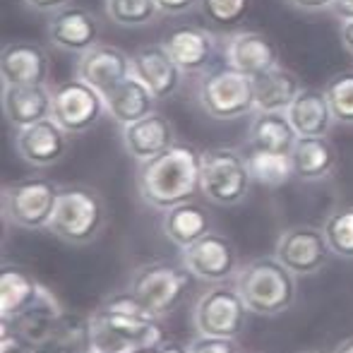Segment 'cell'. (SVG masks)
Wrapping results in <instances>:
<instances>
[{
	"instance_id": "cell-10",
	"label": "cell",
	"mask_w": 353,
	"mask_h": 353,
	"mask_svg": "<svg viewBox=\"0 0 353 353\" xmlns=\"http://www.w3.org/2000/svg\"><path fill=\"white\" fill-rule=\"evenodd\" d=\"M106 103L103 94L97 92L92 84L72 77L61 82L53 89V113L51 118L68 132V135H82L92 130L101 121Z\"/></svg>"
},
{
	"instance_id": "cell-25",
	"label": "cell",
	"mask_w": 353,
	"mask_h": 353,
	"mask_svg": "<svg viewBox=\"0 0 353 353\" xmlns=\"http://www.w3.org/2000/svg\"><path fill=\"white\" fill-rule=\"evenodd\" d=\"M288 157H291L293 178L303 183L325 181L339 163L334 144L327 137H298Z\"/></svg>"
},
{
	"instance_id": "cell-27",
	"label": "cell",
	"mask_w": 353,
	"mask_h": 353,
	"mask_svg": "<svg viewBox=\"0 0 353 353\" xmlns=\"http://www.w3.org/2000/svg\"><path fill=\"white\" fill-rule=\"evenodd\" d=\"M255 87V111H281L286 113L293 99L301 94L303 84L296 72L283 65H274L252 77Z\"/></svg>"
},
{
	"instance_id": "cell-44",
	"label": "cell",
	"mask_w": 353,
	"mask_h": 353,
	"mask_svg": "<svg viewBox=\"0 0 353 353\" xmlns=\"http://www.w3.org/2000/svg\"><path fill=\"white\" fill-rule=\"evenodd\" d=\"M298 353H322V351H315V349H305V351H298Z\"/></svg>"
},
{
	"instance_id": "cell-7",
	"label": "cell",
	"mask_w": 353,
	"mask_h": 353,
	"mask_svg": "<svg viewBox=\"0 0 353 353\" xmlns=\"http://www.w3.org/2000/svg\"><path fill=\"white\" fill-rule=\"evenodd\" d=\"M61 188L63 185L43 176H29L8 183L3 188L5 221L22 231H43V228L48 231Z\"/></svg>"
},
{
	"instance_id": "cell-8",
	"label": "cell",
	"mask_w": 353,
	"mask_h": 353,
	"mask_svg": "<svg viewBox=\"0 0 353 353\" xmlns=\"http://www.w3.org/2000/svg\"><path fill=\"white\" fill-rule=\"evenodd\" d=\"M252 185L245 152L236 147H212L202 152V195L219 207H236Z\"/></svg>"
},
{
	"instance_id": "cell-39",
	"label": "cell",
	"mask_w": 353,
	"mask_h": 353,
	"mask_svg": "<svg viewBox=\"0 0 353 353\" xmlns=\"http://www.w3.org/2000/svg\"><path fill=\"white\" fill-rule=\"evenodd\" d=\"M330 10L334 12V17L341 19V22H351L353 19V0H334Z\"/></svg>"
},
{
	"instance_id": "cell-9",
	"label": "cell",
	"mask_w": 353,
	"mask_h": 353,
	"mask_svg": "<svg viewBox=\"0 0 353 353\" xmlns=\"http://www.w3.org/2000/svg\"><path fill=\"white\" fill-rule=\"evenodd\" d=\"M248 305L233 281L212 283L192 307L197 334L238 339L248 325Z\"/></svg>"
},
{
	"instance_id": "cell-23",
	"label": "cell",
	"mask_w": 353,
	"mask_h": 353,
	"mask_svg": "<svg viewBox=\"0 0 353 353\" xmlns=\"http://www.w3.org/2000/svg\"><path fill=\"white\" fill-rule=\"evenodd\" d=\"M159 99L149 92V87L137 79L135 74H130L128 79H123L121 84L103 94V103H106V113L118 123V125H130L142 118H147L149 113H154Z\"/></svg>"
},
{
	"instance_id": "cell-38",
	"label": "cell",
	"mask_w": 353,
	"mask_h": 353,
	"mask_svg": "<svg viewBox=\"0 0 353 353\" xmlns=\"http://www.w3.org/2000/svg\"><path fill=\"white\" fill-rule=\"evenodd\" d=\"M288 3L303 12H322V10H330L334 0H288Z\"/></svg>"
},
{
	"instance_id": "cell-34",
	"label": "cell",
	"mask_w": 353,
	"mask_h": 353,
	"mask_svg": "<svg viewBox=\"0 0 353 353\" xmlns=\"http://www.w3.org/2000/svg\"><path fill=\"white\" fill-rule=\"evenodd\" d=\"M200 8L207 19L214 24H223L231 27L245 19L248 10H250V0H200Z\"/></svg>"
},
{
	"instance_id": "cell-22",
	"label": "cell",
	"mask_w": 353,
	"mask_h": 353,
	"mask_svg": "<svg viewBox=\"0 0 353 353\" xmlns=\"http://www.w3.org/2000/svg\"><path fill=\"white\" fill-rule=\"evenodd\" d=\"M65 307L61 305L56 296L51 293V288L43 286L39 301L32 307L22 312V315L12 317V320H3L5 325L14 327L24 339L29 341V346H39L43 341H48L61 327L63 317H65Z\"/></svg>"
},
{
	"instance_id": "cell-4",
	"label": "cell",
	"mask_w": 353,
	"mask_h": 353,
	"mask_svg": "<svg viewBox=\"0 0 353 353\" xmlns=\"http://www.w3.org/2000/svg\"><path fill=\"white\" fill-rule=\"evenodd\" d=\"M108 223V210L99 190L89 185H63L48 231L68 245L97 241Z\"/></svg>"
},
{
	"instance_id": "cell-40",
	"label": "cell",
	"mask_w": 353,
	"mask_h": 353,
	"mask_svg": "<svg viewBox=\"0 0 353 353\" xmlns=\"http://www.w3.org/2000/svg\"><path fill=\"white\" fill-rule=\"evenodd\" d=\"M341 46L353 56V19L351 22H341Z\"/></svg>"
},
{
	"instance_id": "cell-16",
	"label": "cell",
	"mask_w": 353,
	"mask_h": 353,
	"mask_svg": "<svg viewBox=\"0 0 353 353\" xmlns=\"http://www.w3.org/2000/svg\"><path fill=\"white\" fill-rule=\"evenodd\" d=\"M51 61L39 43L27 39H14L3 46L0 53V77L3 87L12 84H48Z\"/></svg>"
},
{
	"instance_id": "cell-24",
	"label": "cell",
	"mask_w": 353,
	"mask_h": 353,
	"mask_svg": "<svg viewBox=\"0 0 353 353\" xmlns=\"http://www.w3.org/2000/svg\"><path fill=\"white\" fill-rule=\"evenodd\" d=\"M286 116L298 137H327L334 123L325 89L315 87H303L288 106Z\"/></svg>"
},
{
	"instance_id": "cell-15",
	"label": "cell",
	"mask_w": 353,
	"mask_h": 353,
	"mask_svg": "<svg viewBox=\"0 0 353 353\" xmlns=\"http://www.w3.org/2000/svg\"><path fill=\"white\" fill-rule=\"evenodd\" d=\"M132 74V56L111 43H97L77 58L74 77L106 94Z\"/></svg>"
},
{
	"instance_id": "cell-6",
	"label": "cell",
	"mask_w": 353,
	"mask_h": 353,
	"mask_svg": "<svg viewBox=\"0 0 353 353\" xmlns=\"http://www.w3.org/2000/svg\"><path fill=\"white\" fill-rule=\"evenodd\" d=\"M197 101L214 121H238L255 113L252 77L231 65L205 70L197 87Z\"/></svg>"
},
{
	"instance_id": "cell-19",
	"label": "cell",
	"mask_w": 353,
	"mask_h": 353,
	"mask_svg": "<svg viewBox=\"0 0 353 353\" xmlns=\"http://www.w3.org/2000/svg\"><path fill=\"white\" fill-rule=\"evenodd\" d=\"M161 43L183 72H205L216 51L214 34L202 27H176Z\"/></svg>"
},
{
	"instance_id": "cell-30",
	"label": "cell",
	"mask_w": 353,
	"mask_h": 353,
	"mask_svg": "<svg viewBox=\"0 0 353 353\" xmlns=\"http://www.w3.org/2000/svg\"><path fill=\"white\" fill-rule=\"evenodd\" d=\"M248 168H250L252 183L265 188H281L293 178V166L288 154L262 152V149H245Z\"/></svg>"
},
{
	"instance_id": "cell-14",
	"label": "cell",
	"mask_w": 353,
	"mask_h": 353,
	"mask_svg": "<svg viewBox=\"0 0 353 353\" xmlns=\"http://www.w3.org/2000/svg\"><path fill=\"white\" fill-rule=\"evenodd\" d=\"M14 149L24 163L34 168H48L65 159L70 149V135L53 118H46V121L17 130Z\"/></svg>"
},
{
	"instance_id": "cell-29",
	"label": "cell",
	"mask_w": 353,
	"mask_h": 353,
	"mask_svg": "<svg viewBox=\"0 0 353 353\" xmlns=\"http://www.w3.org/2000/svg\"><path fill=\"white\" fill-rule=\"evenodd\" d=\"M298 135L291 121L281 111H255V118L248 130V147L262 152L291 154Z\"/></svg>"
},
{
	"instance_id": "cell-17",
	"label": "cell",
	"mask_w": 353,
	"mask_h": 353,
	"mask_svg": "<svg viewBox=\"0 0 353 353\" xmlns=\"http://www.w3.org/2000/svg\"><path fill=\"white\" fill-rule=\"evenodd\" d=\"M132 74L142 79L149 87V92L161 101L181 89L185 72L168 56L163 43H149V46H142L140 51L132 53Z\"/></svg>"
},
{
	"instance_id": "cell-20",
	"label": "cell",
	"mask_w": 353,
	"mask_h": 353,
	"mask_svg": "<svg viewBox=\"0 0 353 353\" xmlns=\"http://www.w3.org/2000/svg\"><path fill=\"white\" fill-rule=\"evenodd\" d=\"M226 65L250 77L279 65L274 41L260 32H236L226 39Z\"/></svg>"
},
{
	"instance_id": "cell-31",
	"label": "cell",
	"mask_w": 353,
	"mask_h": 353,
	"mask_svg": "<svg viewBox=\"0 0 353 353\" xmlns=\"http://www.w3.org/2000/svg\"><path fill=\"white\" fill-rule=\"evenodd\" d=\"M103 10L113 24L128 29L147 27L161 12L157 0H103Z\"/></svg>"
},
{
	"instance_id": "cell-43",
	"label": "cell",
	"mask_w": 353,
	"mask_h": 353,
	"mask_svg": "<svg viewBox=\"0 0 353 353\" xmlns=\"http://www.w3.org/2000/svg\"><path fill=\"white\" fill-rule=\"evenodd\" d=\"M130 353H163L161 351V346H140V349H135V351H130Z\"/></svg>"
},
{
	"instance_id": "cell-3",
	"label": "cell",
	"mask_w": 353,
	"mask_h": 353,
	"mask_svg": "<svg viewBox=\"0 0 353 353\" xmlns=\"http://www.w3.org/2000/svg\"><path fill=\"white\" fill-rule=\"evenodd\" d=\"M298 276L288 272L276 257H255L238 270V293L248 310L262 317H276L291 310L298 298Z\"/></svg>"
},
{
	"instance_id": "cell-37",
	"label": "cell",
	"mask_w": 353,
	"mask_h": 353,
	"mask_svg": "<svg viewBox=\"0 0 353 353\" xmlns=\"http://www.w3.org/2000/svg\"><path fill=\"white\" fill-rule=\"evenodd\" d=\"M24 5L37 12H56V10L72 5V0H24Z\"/></svg>"
},
{
	"instance_id": "cell-12",
	"label": "cell",
	"mask_w": 353,
	"mask_h": 353,
	"mask_svg": "<svg viewBox=\"0 0 353 353\" xmlns=\"http://www.w3.org/2000/svg\"><path fill=\"white\" fill-rule=\"evenodd\" d=\"M181 262L195 279L207 283L233 281L238 270H241V257H238L236 243L216 231H210L197 243L188 245L183 250Z\"/></svg>"
},
{
	"instance_id": "cell-13",
	"label": "cell",
	"mask_w": 353,
	"mask_h": 353,
	"mask_svg": "<svg viewBox=\"0 0 353 353\" xmlns=\"http://www.w3.org/2000/svg\"><path fill=\"white\" fill-rule=\"evenodd\" d=\"M99 19L92 10L79 8V5H68L56 12H51L48 19V39L56 48L72 56H82L92 46L99 43Z\"/></svg>"
},
{
	"instance_id": "cell-11",
	"label": "cell",
	"mask_w": 353,
	"mask_h": 353,
	"mask_svg": "<svg viewBox=\"0 0 353 353\" xmlns=\"http://www.w3.org/2000/svg\"><path fill=\"white\" fill-rule=\"evenodd\" d=\"M274 257L296 276H312L330 262L332 248L320 226L296 223L281 231Z\"/></svg>"
},
{
	"instance_id": "cell-18",
	"label": "cell",
	"mask_w": 353,
	"mask_h": 353,
	"mask_svg": "<svg viewBox=\"0 0 353 353\" xmlns=\"http://www.w3.org/2000/svg\"><path fill=\"white\" fill-rule=\"evenodd\" d=\"M3 113L14 130L46 121L53 113V89H48V84L3 87Z\"/></svg>"
},
{
	"instance_id": "cell-33",
	"label": "cell",
	"mask_w": 353,
	"mask_h": 353,
	"mask_svg": "<svg viewBox=\"0 0 353 353\" xmlns=\"http://www.w3.org/2000/svg\"><path fill=\"white\" fill-rule=\"evenodd\" d=\"M332 116L341 125H353V70H344L325 84Z\"/></svg>"
},
{
	"instance_id": "cell-42",
	"label": "cell",
	"mask_w": 353,
	"mask_h": 353,
	"mask_svg": "<svg viewBox=\"0 0 353 353\" xmlns=\"http://www.w3.org/2000/svg\"><path fill=\"white\" fill-rule=\"evenodd\" d=\"M334 353H353V336H349V339L341 341V344L334 349Z\"/></svg>"
},
{
	"instance_id": "cell-26",
	"label": "cell",
	"mask_w": 353,
	"mask_h": 353,
	"mask_svg": "<svg viewBox=\"0 0 353 353\" xmlns=\"http://www.w3.org/2000/svg\"><path fill=\"white\" fill-rule=\"evenodd\" d=\"M43 291V283L22 265L5 262L0 270V315L3 320L22 315L27 307L39 301Z\"/></svg>"
},
{
	"instance_id": "cell-36",
	"label": "cell",
	"mask_w": 353,
	"mask_h": 353,
	"mask_svg": "<svg viewBox=\"0 0 353 353\" xmlns=\"http://www.w3.org/2000/svg\"><path fill=\"white\" fill-rule=\"evenodd\" d=\"M159 10L166 14H183V12H190L200 5V0H157Z\"/></svg>"
},
{
	"instance_id": "cell-45",
	"label": "cell",
	"mask_w": 353,
	"mask_h": 353,
	"mask_svg": "<svg viewBox=\"0 0 353 353\" xmlns=\"http://www.w3.org/2000/svg\"><path fill=\"white\" fill-rule=\"evenodd\" d=\"M89 353H101V351H94V349H92V351H89Z\"/></svg>"
},
{
	"instance_id": "cell-5",
	"label": "cell",
	"mask_w": 353,
	"mask_h": 353,
	"mask_svg": "<svg viewBox=\"0 0 353 353\" xmlns=\"http://www.w3.org/2000/svg\"><path fill=\"white\" fill-rule=\"evenodd\" d=\"M190 272L176 262L152 260L135 267L128 288L154 317H166L185 301L190 291Z\"/></svg>"
},
{
	"instance_id": "cell-21",
	"label": "cell",
	"mask_w": 353,
	"mask_h": 353,
	"mask_svg": "<svg viewBox=\"0 0 353 353\" xmlns=\"http://www.w3.org/2000/svg\"><path fill=\"white\" fill-rule=\"evenodd\" d=\"M176 144V128L163 113H149L147 118L123 128V147L137 161L157 157Z\"/></svg>"
},
{
	"instance_id": "cell-41",
	"label": "cell",
	"mask_w": 353,
	"mask_h": 353,
	"mask_svg": "<svg viewBox=\"0 0 353 353\" xmlns=\"http://www.w3.org/2000/svg\"><path fill=\"white\" fill-rule=\"evenodd\" d=\"M159 346H161L163 353H190L188 344H181V341H176V339H168V336Z\"/></svg>"
},
{
	"instance_id": "cell-2",
	"label": "cell",
	"mask_w": 353,
	"mask_h": 353,
	"mask_svg": "<svg viewBox=\"0 0 353 353\" xmlns=\"http://www.w3.org/2000/svg\"><path fill=\"white\" fill-rule=\"evenodd\" d=\"M137 190L147 207L168 212L202 192V152L195 144L176 142L171 149L140 161Z\"/></svg>"
},
{
	"instance_id": "cell-28",
	"label": "cell",
	"mask_w": 353,
	"mask_h": 353,
	"mask_svg": "<svg viewBox=\"0 0 353 353\" xmlns=\"http://www.w3.org/2000/svg\"><path fill=\"white\" fill-rule=\"evenodd\" d=\"M163 236L178 245L181 250H185L188 245L197 243L202 236L212 231V221H210V214L202 205H197L195 200L190 202H183L178 207H171L168 212H163Z\"/></svg>"
},
{
	"instance_id": "cell-35",
	"label": "cell",
	"mask_w": 353,
	"mask_h": 353,
	"mask_svg": "<svg viewBox=\"0 0 353 353\" xmlns=\"http://www.w3.org/2000/svg\"><path fill=\"white\" fill-rule=\"evenodd\" d=\"M188 349H190V353H241L236 339H228V336H205V334H197L188 344Z\"/></svg>"
},
{
	"instance_id": "cell-32",
	"label": "cell",
	"mask_w": 353,
	"mask_h": 353,
	"mask_svg": "<svg viewBox=\"0 0 353 353\" xmlns=\"http://www.w3.org/2000/svg\"><path fill=\"white\" fill-rule=\"evenodd\" d=\"M322 231L332 248V255L353 260V205L332 212Z\"/></svg>"
},
{
	"instance_id": "cell-1",
	"label": "cell",
	"mask_w": 353,
	"mask_h": 353,
	"mask_svg": "<svg viewBox=\"0 0 353 353\" xmlns=\"http://www.w3.org/2000/svg\"><path fill=\"white\" fill-rule=\"evenodd\" d=\"M92 349L101 353H130L140 346H157L166 339L161 320L132 296L130 288L103 298L89 315Z\"/></svg>"
}]
</instances>
